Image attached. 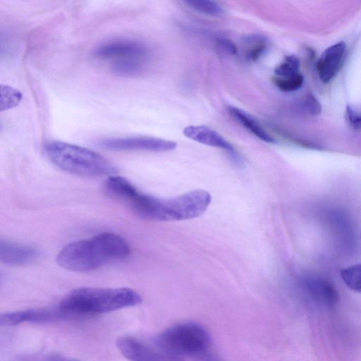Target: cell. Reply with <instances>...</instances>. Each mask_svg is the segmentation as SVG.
Wrapping results in <instances>:
<instances>
[{
    "label": "cell",
    "instance_id": "obj_1",
    "mask_svg": "<svg viewBox=\"0 0 361 361\" xmlns=\"http://www.w3.org/2000/svg\"><path fill=\"white\" fill-rule=\"evenodd\" d=\"M130 251L124 238L105 232L66 245L57 255L56 262L63 269L85 272L123 259Z\"/></svg>",
    "mask_w": 361,
    "mask_h": 361
},
{
    "label": "cell",
    "instance_id": "obj_2",
    "mask_svg": "<svg viewBox=\"0 0 361 361\" xmlns=\"http://www.w3.org/2000/svg\"><path fill=\"white\" fill-rule=\"evenodd\" d=\"M141 301L140 295L129 288L83 287L66 295L59 309L69 314H95L136 306Z\"/></svg>",
    "mask_w": 361,
    "mask_h": 361
},
{
    "label": "cell",
    "instance_id": "obj_3",
    "mask_svg": "<svg viewBox=\"0 0 361 361\" xmlns=\"http://www.w3.org/2000/svg\"><path fill=\"white\" fill-rule=\"evenodd\" d=\"M44 152L49 159L66 172L89 177L112 176L116 166L100 154L78 145L59 140L48 142Z\"/></svg>",
    "mask_w": 361,
    "mask_h": 361
},
{
    "label": "cell",
    "instance_id": "obj_4",
    "mask_svg": "<svg viewBox=\"0 0 361 361\" xmlns=\"http://www.w3.org/2000/svg\"><path fill=\"white\" fill-rule=\"evenodd\" d=\"M92 55L99 60L110 61V69L114 74L132 77L145 69L149 57V49L137 40L116 39L97 46Z\"/></svg>",
    "mask_w": 361,
    "mask_h": 361
},
{
    "label": "cell",
    "instance_id": "obj_5",
    "mask_svg": "<svg viewBox=\"0 0 361 361\" xmlns=\"http://www.w3.org/2000/svg\"><path fill=\"white\" fill-rule=\"evenodd\" d=\"M210 344L208 332L195 323H182L166 329L154 340V345L170 354L197 356L205 353Z\"/></svg>",
    "mask_w": 361,
    "mask_h": 361
},
{
    "label": "cell",
    "instance_id": "obj_6",
    "mask_svg": "<svg viewBox=\"0 0 361 361\" xmlns=\"http://www.w3.org/2000/svg\"><path fill=\"white\" fill-rule=\"evenodd\" d=\"M211 200V195L201 189L170 199L159 198L154 221H174L199 217L207 210Z\"/></svg>",
    "mask_w": 361,
    "mask_h": 361
},
{
    "label": "cell",
    "instance_id": "obj_7",
    "mask_svg": "<svg viewBox=\"0 0 361 361\" xmlns=\"http://www.w3.org/2000/svg\"><path fill=\"white\" fill-rule=\"evenodd\" d=\"M97 145L111 151L167 152L176 147L173 141L146 136L104 138Z\"/></svg>",
    "mask_w": 361,
    "mask_h": 361
},
{
    "label": "cell",
    "instance_id": "obj_8",
    "mask_svg": "<svg viewBox=\"0 0 361 361\" xmlns=\"http://www.w3.org/2000/svg\"><path fill=\"white\" fill-rule=\"evenodd\" d=\"M116 345L120 353L129 361H184L175 355L158 348L154 344L133 336L118 338Z\"/></svg>",
    "mask_w": 361,
    "mask_h": 361
},
{
    "label": "cell",
    "instance_id": "obj_9",
    "mask_svg": "<svg viewBox=\"0 0 361 361\" xmlns=\"http://www.w3.org/2000/svg\"><path fill=\"white\" fill-rule=\"evenodd\" d=\"M302 286L307 295L316 303L331 307L338 301V293L334 283L319 275H307L302 279Z\"/></svg>",
    "mask_w": 361,
    "mask_h": 361
},
{
    "label": "cell",
    "instance_id": "obj_10",
    "mask_svg": "<svg viewBox=\"0 0 361 361\" xmlns=\"http://www.w3.org/2000/svg\"><path fill=\"white\" fill-rule=\"evenodd\" d=\"M183 133L197 142L225 150L233 162L241 164V158L233 145L214 130L204 126H190L185 128Z\"/></svg>",
    "mask_w": 361,
    "mask_h": 361
},
{
    "label": "cell",
    "instance_id": "obj_11",
    "mask_svg": "<svg viewBox=\"0 0 361 361\" xmlns=\"http://www.w3.org/2000/svg\"><path fill=\"white\" fill-rule=\"evenodd\" d=\"M68 314L61 310H26L1 314L0 323L1 326H15L25 322H48L64 319Z\"/></svg>",
    "mask_w": 361,
    "mask_h": 361
},
{
    "label": "cell",
    "instance_id": "obj_12",
    "mask_svg": "<svg viewBox=\"0 0 361 361\" xmlns=\"http://www.w3.org/2000/svg\"><path fill=\"white\" fill-rule=\"evenodd\" d=\"M345 53L343 42L336 43L328 47L317 63V71L320 80L329 82L341 68Z\"/></svg>",
    "mask_w": 361,
    "mask_h": 361
},
{
    "label": "cell",
    "instance_id": "obj_13",
    "mask_svg": "<svg viewBox=\"0 0 361 361\" xmlns=\"http://www.w3.org/2000/svg\"><path fill=\"white\" fill-rule=\"evenodd\" d=\"M39 256L32 247L8 241L0 242V261L8 265H24L35 261Z\"/></svg>",
    "mask_w": 361,
    "mask_h": 361
},
{
    "label": "cell",
    "instance_id": "obj_14",
    "mask_svg": "<svg viewBox=\"0 0 361 361\" xmlns=\"http://www.w3.org/2000/svg\"><path fill=\"white\" fill-rule=\"evenodd\" d=\"M230 115L245 128L259 140L268 143H275L276 140L269 134L251 115L235 106H228Z\"/></svg>",
    "mask_w": 361,
    "mask_h": 361
},
{
    "label": "cell",
    "instance_id": "obj_15",
    "mask_svg": "<svg viewBox=\"0 0 361 361\" xmlns=\"http://www.w3.org/2000/svg\"><path fill=\"white\" fill-rule=\"evenodd\" d=\"M269 46L268 39L259 34L245 35L243 39V51L250 61H256L266 52Z\"/></svg>",
    "mask_w": 361,
    "mask_h": 361
},
{
    "label": "cell",
    "instance_id": "obj_16",
    "mask_svg": "<svg viewBox=\"0 0 361 361\" xmlns=\"http://www.w3.org/2000/svg\"><path fill=\"white\" fill-rule=\"evenodd\" d=\"M183 2L190 8L205 15L220 16L224 13L221 6L214 1L185 0Z\"/></svg>",
    "mask_w": 361,
    "mask_h": 361
},
{
    "label": "cell",
    "instance_id": "obj_17",
    "mask_svg": "<svg viewBox=\"0 0 361 361\" xmlns=\"http://www.w3.org/2000/svg\"><path fill=\"white\" fill-rule=\"evenodd\" d=\"M340 274L342 280L349 288L361 293V263L342 269Z\"/></svg>",
    "mask_w": 361,
    "mask_h": 361
},
{
    "label": "cell",
    "instance_id": "obj_18",
    "mask_svg": "<svg viewBox=\"0 0 361 361\" xmlns=\"http://www.w3.org/2000/svg\"><path fill=\"white\" fill-rule=\"evenodd\" d=\"M274 85L283 92H293L300 89L304 82V77L300 73L289 77H274Z\"/></svg>",
    "mask_w": 361,
    "mask_h": 361
},
{
    "label": "cell",
    "instance_id": "obj_19",
    "mask_svg": "<svg viewBox=\"0 0 361 361\" xmlns=\"http://www.w3.org/2000/svg\"><path fill=\"white\" fill-rule=\"evenodd\" d=\"M300 61L295 55L286 56L274 70L278 77H289L298 73Z\"/></svg>",
    "mask_w": 361,
    "mask_h": 361
},
{
    "label": "cell",
    "instance_id": "obj_20",
    "mask_svg": "<svg viewBox=\"0 0 361 361\" xmlns=\"http://www.w3.org/2000/svg\"><path fill=\"white\" fill-rule=\"evenodd\" d=\"M1 110L15 106L18 104L22 97L19 91L6 85L1 86Z\"/></svg>",
    "mask_w": 361,
    "mask_h": 361
},
{
    "label": "cell",
    "instance_id": "obj_21",
    "mask_svg": "<svg viewBox=\"0 0 361 361\" xmlns=\"http://www.w3.org/2000/svg\"><path fill=\"white\" fill-rule=\"evenodd\" d=\"M216 46L221 51L229 55H235L238 51L236 46L232 41L223 37L216 39Z\"/></svg>",
    "mask_w": 361,
    "mask_h": 361
},
{
    "label": "cell",
    "instance_id": "obj_22",
    "mask_svg": "<svg viewBox=\"0 0 361 361\" xmlns=\"http://www.w3.org/2000/svg\"><path fill=\"white\" fill-rule=\"evenodd\" d=\"M304 106L307 111L312 114L316 115L321 112V106L317 99L312 94H308Z\"/></svg>",
    "mask_w": 361,
    "mask_h": 361
},
{
    "label": "cell",
    "instance_id": "obj_23",
    "mask_svg": "<svg viewBox=\"0 0 361 361\" xmlns=\"http://www.w3.org/2000/svg\"><path fill=\"white\" fill-rule=\"evenodd\" d=\"M357 125L361 128V114H359L357 116Z\"/></svg>",
    "mask_w": 361,
    "mask_h": 361
},
{
    "label": "cell",
    "instance_id": "obj_24",
    "mask_svg": "<svg viewBox=\"0 0 361 361\" xmlns=\"http://www.w3.org/2000/svg\"><path fill=\"white\" fill-rule=\"evenodd\" d=\"M52 361H75V360H66V359H59V360H54Z\"/></svg>",
    "mask_w": 361,
    "mask_h": 361
},
{
    "label": "cell",
    "instance_id": "obj_25",
    "mask_svg": "<svg viewBox=\"0 0 361 361\" xmlns=\"http://www.w3.org/2000/svg\"><path fill=\"white\" fill-rule=\"evenodd\" d=\"M360 238H361V233H360Z\"/></svg>",
    "mask_w": 361,
    "mask_h": 361
}]
</instances>
